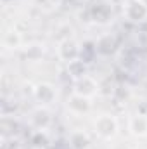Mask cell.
<instances>
[{
	"instance_id": "7a4b0ae2",
	"label": "cell",
	"mask_w": 147,
	"mask_h": 149,
	"mask_svg": "<svg viewBox=\"0 0 147 149\" xmlns=\"http://www.w3.org/2000/svg\"><path fill=\"white\" fill-rule=\"evenodd\" d=\"M95 88H97V85H95V81L90 78V76H80L78 80H76V83H74V92L78 94V95H83V97H90V95H94L95 94Z\"/></svg>"
},
{
	"instance_id": "3957f363",
	"label": "cell",
	"mask_w": 147,
	"mask_h": 149,
	"mask_svg": "<svg viewBox=\"0 0 147 149\" xmlns=\"http://www.w3.org/2000/svg\"><path fill=\"white\" fill-rule=\"evenodd\" d=\"M130 130L135 135H147V118L146 116H135L130 121Z\"/></svg>"
},
{
	"instance_id": "277c9868",
	"label": "cell",
	"mask_w": 147,
	"mask_h": 149,
	"mask_svg": "<svg viewBox=\"0 0 147 149\" xmlns=\"http://www.w3.org/2000/svg\"><path fill=\"white\" fill-rule=\"evenodd\" d=\"M35 94H37V99L38 101H42V102H50L52 99H54V95H55V92H54V88L50 87V85H38L37 90H35Z\"/></svg>"
},
{
	"instance_id": "5b68a950",
	"label": "cell",
	"mask_w": 147,
	"mask_h": 149,
	"mask_svg": "<svg viewBox=\"0 0 147 149\" xmlns=\"http://www.w3.org/2000/svg\"><path fill=\"white\" fill-rule=\"evenodd\" d=\"M140 2H142V3H144V5L147 7V0H140Z\"/></svg>"
},
{
	"instance_id": "6da1fadb",
	"label": "cell",
	"mask_w": 147,
	"mask_h": 149,
	"mask_svg": "<svg viewBox=\"0 0 147 149\" xmlns=\"http://www.w3.org/2000/svg\"><path fill=\"white\" fill-rule=\"evenodd\" d=\"M118 130V123L116 120L109 114H102L97 121H95V132L102 137V139H111L116 135Z\"/></svg>"
}]
</instances>
